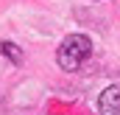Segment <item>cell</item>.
Wrapping results in <instances>:
<instances>
[{
    "mask_svg": "<svg viewBox=\"0 0 120 115\" xmlns=\"http://www.w3.org/2000/svg\"><path fill=\"white\" fill-rule=\"evenodd\" d=\"M120 112V84H109L98 98V115H117Z\"/></svg>",
    "mask_w": 120,
    "mask_h": 115,
    "instance_id": "2",
    "label": "cell"
},
{
    "mask_svg": "<svg viewBox=\"0 0 120 115\" xmlns=\"http://www.w3.org/2000/svg\"><path fill=\"white\" fill-rule=\"evenodd\" d=\"M92 53V39L87 34H67L56 51V65L67 73H75Z\"/></svg>",
    "mask_w": 120,
    "mask_h": 115,
    "instance_id": "1",
    "label": "cell"
},
{
    "mask_svg": "<svg viewBox=\"0 0 120 115\" xmlns=\"http://www.w3.org/2000/svg\"><path fill=\"white\" fill-rule=\"evenodd\" d=\"M0 53L8 59L11 65H22V59H25V56H22V51H20L14 42H0Z\"/></svg>",
    "mask_w": 120,
    "mask_h": 115,
    "instance_id": "3",
    "label": "cell"
}]
</instances>
